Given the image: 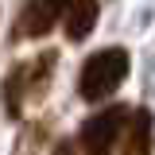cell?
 <instances>
[{
	"instance_id": "3",
	"label": "cell",
	"mask_w": 155,
	"mask_h": 155,
	"mask_svg": "<svg viewBox=\"0 0 155 155\" xmlns=\"http://www.w3.org/2000/svg\"><path fill=\"white\" fill-rule=\"evenodd\" d=\"M66 4L70 0H31L27 8H23V16H19V35H47L51 27H54L58 16H66Z\"/></svg>"
},
{
	"instance_id": "2",
	"label": "cell",
	"mask_w": 155,
	"mask_h": 155,
	"mask_svg": "<svg viewBox=\"0 0 155 155\" xmlns=\"http://www.w3.org/2000/svg\"><path fill=\"white\" fill-rule=\"evenodd\" d=\"M128 120H132L128 105H105L101 113H93L81 124V147H85V155H109L116 147V140L124 136Z\"/></svg>"
},
{
	"instance_id": "1",
	"label": "cell",
	"mask_w": 155,
	"mask_h": 155,
	"mask_svg": "<svg viewBox=\"0 0 155 155\" xmlns=\"http://www.w3.org/2000/svg\"><path fill=\"white\" fill-rule=\"evenodd\" d=\"M124 78H128V51L124 47H105V51L85 58L81 78H78V93L85 101H105L120 89Z\"/></svg>"
},
{
	"instance_id": "5",
	"label": "cell",
	"mask_w": 155,
	"mask_h": 155,
	"mask_svg": "<svg viewBox=\"0 0 155 155\" xmlns=\"http://www.w3.org/2000/svg\"><path fill=\"white\" fill-rule=\"evenodd\" d=\"M62 23H66V39L70 43H81L93 31V23H97V0H70Z\"/></svg>"
},
{
	"instance_id": "4",
	"label": "cell",
	"mask_w": 155,
	"mask_h": 155,
	"mask_svg": "<svg viewBox=\"0 0 155 155\" xmlns=\"http://www.w3.org/2000/svg\"><path fill=\"white\" fill-rule=\"evenodd\" d=\"M151 132H155L151 109H132V120L124 128V155H151Z\"/></svg>"
}]
</instances>
